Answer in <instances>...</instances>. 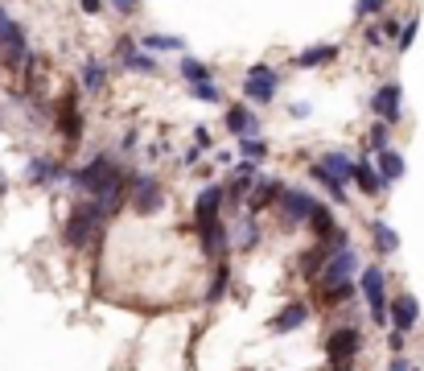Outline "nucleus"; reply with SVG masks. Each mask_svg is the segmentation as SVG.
I'll return each mask as SVG.
<instances>
[{"instance_id": "1", "label": "nucleus", "mask_w": 424, "mask_h": 371, "mask_svg": "<svg viewBox=\"0 0 424 371\" xmlns=\"http://www.w3.org/2000/svg\"><path fill=\"white\" fill-rule=\"evenodd\" d=\"M99 223H103V215H99V206H95V198H87L83 206H74V215L66 219V247H87V240H95V231H99Z\"/></svg>"}, {"instance_id": "2", "label": "nucleus", "mask_w": 424, "mask_h": 371, "mask_svg": "<svg viewBox=\"0 0 424 371\" xmlns=\"http://www.w3.org/2000/svg\"><path fill=\"white\" fill-rule=\"evenodd\" d=\"M354 272H358V252L346 244V247H338V252H330V256L322 260L313 285H317V289H330V285H338V281H351Z\"/></svg>"}, {"instance_id": "3", "label": "nucleus", "mask_w": 424, "mask_h": 371, "mask_svg": "<svg viewBox=\"0 0 424 371\" xmlns=\"http://www.w3.org/2000/svg\"><path fill=\"white\" fill-rule=\"evenodd\" d=\"M363 297L371 305V322L375 326H387V272L379 269V264L363 269Z\"/></svg>"}, {"instance_id": "4", "label": "nucleus", "mask_w": 424, "mask_h": 371, "mask_svg": "<svg viewBox=\"0 0 424 371\" xmlns=\"http://www.w3.org/2000/svg\"><path fill=\"white\" fill-rule=\"evenodd\" d=\"M363 351V330L358 326H338L330 338H326V359L334 367H351V359Z\"/></svg>"}, {"instance_id": "5", "label": "nucleus", "mask_w": 424, "mask_h": 371, "mask_svg": "<svg viewBox=\"0 0 424 371\" xmlns=\"http://www.w3.org/2000/svg\"><path fill=\"white\" fill-rule=\"evenodd\" d=\"M128 190H132V206H136L141 215H153V211L165 202V190H161V182H157L153 173H132V177H128Z\"/></svg>"}, {"instance_id": "6", "label": "nucleus", "mask_w": 424, "mask_h": 371, "mask_svg": "<svg viewBox=\"0 0 424 371\" xmlns=\"http://www.w3.org/2000/svg\"><path fill=\"white\" fill-rule=\"evenodd\" d=\"M281 91V74L272 71V66H252V71L243 74V95L252 99V103H268V99Z\"/></svg>"}, {"instance_id": "7", "label": "nucleus", "mask_w": 424, "mask_h": 371, "mask_svg": "<svg viewBox=\"0 0 424 371\" xmlns=\"http://www.w3.org/2000/svg\"><path fill=\"white\" fill-rule=\"evenodd\" d=\"M0 49H4V58L17 66V62H25L29 58V37H25V29L4 8H0Z\"/></svg>"}, {"instance_id": "8", "label": "nucleus", "mask_w": 424, "mask_h": 371, "mask_svg": "<svg viewBox=\"0 0 424 371\" xmlns=\"http://www.w3.org/2000/svg\"><path fill=\"white\" fill-rule=\"evenodd\" d=\"M276 211H281V219L288 227H297V223L309 219V211H313V198L305 190H293V186H284L281 194H276Z\"/></svg>"}, {"instance_id": "9", "label": "nucleus", "mask_w": 424, "mask_h": 371, "mask_svg": "<svg viewBox=\"0 0 424 371\" xmlns=\"http://www.w3.org/2000/svg\"><path fill=\"white\" fill-rule=\"evenodd\" d=\"M416 322H420V305L412 293H400L396 301H387V326L391 330L408 334V330H416Z\"/></svg>"}, {"instance_id": "10", "label": "nucleus", "mask_w": 424, "mask_h": 371, "mask_svg": "<svg viewBox=\"0 0 424 371\" xmlns=\"http://www.w3.org/2000/svg\"><path fill=\"white\" fill-rule=\"evenodd\" d=\"M371 107H375V116L383 124H396L404 116V91H400V83H383L375 91V99H371Z\"/></svg>"}, {"instance_id": "11", "label": "nucleus", "mask_w": 424, "mask_h": 371, "mask_svg": "<svg viewBox=\"0 0 424 371\" xmlns=\"http://www.w3.org/2000/svg\"><path fill=\"white\" fill-rule=\"evenodd\" d=\"M116 54H119V62H124L128 71H136V74H157V58H153V54H141L132 37H119V42H116Z\"/></svg>"}, {"instance_id": "12", "label": "nucleus", "mask_w": 424, "mask_h": 371, "mask_svg": "<svg viewBox=\"0 0 424 371\" xmlns=\"http://www.w3.org/2000/svg\"><path fill=\"white\" fill-rule=\"evenodd\" d=\"M194 223H198V235H202L206 256H218L223 247L231 244V235H227V227H223V219H218V215H211V219H194Z\"/></svg>"}, {"instance_id": "13", "label": "nucleus", "mask_w": 424, "mask_h": 371, "mask_svg": "<svg viewBox=\"0 0 424 371\" xmlns=\"http://www.w3.org/2000/svg\"><path fill=\"white\" fill-rule=\"evenodd\" d=\"M379 161H375V173H379V182L383 186H396L404 177V170H408V161H404V153H396V148H383V153H375Z\"/></svg>"}, {"instance_id": "14", "label": "nucleus", "mask_w": 424, "mask_h": 371, "mask_svg": "<svg viewBox=\"0 0 424 371\" xmlns=\"http://www.w3.org/2000/svg\"><path fill=\"white\" fill-rule=\"evenodd\" d=\"M309 314H313V310H309L305 301H293V305H284L281 314L272 318V330H276V334H293V330H301L309 322Z\"/></svg>"}, {"instance_id": "15", "label": "nucleus", "mask_w": 424, "mask_h": 371, "mask_svg": "<svg viewBox=\"0 0 424 371\" xmlns=\"http://www.w3.org/2000/svg\"><path fill=\"white\" fill-rule=\"evenodd\" d=\"M281 190H284V182H272V177H264V173H259V182L252 186V198H247V215H259L268 202H276Z\"/></svg>"}, {"instance_id": "16", "label": "nucleus", "mask_w": 424, "mask_h": 371, "mask_svg": "<svg viewBox=\"0 0 424 371\" xmlns=\"http://www.w3.org/2000/svg\"><path fill=\"white\" fill-rule=\"evenodd\" d=\"M223 202H227V186H206V190L198 194V202H194V219H211V215H218Z\"/></svg>"}, {"instance_id": "17", "label": "nucleus", "mask_w": 424, "mask_h": 371, "mask_svg": "<svg viewBox=\"0 0 424 371\" xmlns=\"http://www.w3.org/2000/svg\"><path fill=\"white\" fill-rule=\"evenodd\" d=\"M62 177H71V173L62 170L58 161H46V157L29 161V182H37V186H54V182H62Z\"/></svg>"}, {"instance_id": "18", "label": "nucleus", "mask_w": 424, "mask_h": 371, "mask_svg": "<svg viewBox=\"0 0 424 371\" xmlns=\"http://www.w3.org/2000/svg\"><path fill=\"white\" fill-rule=\"evenodd\" d=\"M351 182L358 186V190H363V194H371V198L383 190V182H379V173H375V165H371V161H354Z\"/></svg>"}, {"instance_id": "19", "label": "nucleus", "mask_w": 424, "mask_h": 371, "mask_svg": "<svg viewBox=\"0 0 424 371\" xmlns=\"http://www.w3.org/2000/svg\"><path fill=\"white\" fill-rule=\"evenodd\" d=\"M317 165H322V170L330 173V177H338L342 186L351 182V173H354V161H351V157H346V153H326V157H322Z\"/></svg>"}, {"instance_id": "20", "label": "nucleus", "mask_w": 424, "mask_h": 371, "mask_svg": "<svg viewBox=\"0 0 424 371\" xmlns=\"http://www.w3.org/2000/svg\"><path fill=\"white\" fill-rule=\"evenodd\" d=\"M227 289H231V264H227V260H218V269L211 272V289H206V301H211V305H218V301L227 297Z\"/></svg>"}, {"instance_id": "21", "label": "nucleus", "mask_w": 424, "mask_h": 371, "mask_svg": "<svg viewBox=\"0 0 424 371\" xmlns=\"http://www.w3.org/2000/svg\"><path fill=\"white\" fill-rule=\"evenodd\" d=\"M227 128H231L235 136H256V132H259V120L247 112V107H231V112H227Z\"/></svg>"}, {"instance_id": "22", "label": "nucleus", "mask_w": 424, "mask_h": 371, "mask_svg": "<svg viewBox=\"0 0 424 371\" xmlns=\"http://www.w3.org/2000/svg\"><path fill=\"white\" fill-rule=\"evenodd\" d=\"M182 78H186V87L211 83V66H206V62H198V58H182Z\"/></svg>"}, {"instance_id": "23", "label": "nucleus", "mask_w": 424, "mask_h": 371, "mask_svg": "<svg viewBox=\"0 0 424 371\" xmlns=\"http://www.w3.org/2000/svg\"><path fill=\"white\" fill-rule=\"evenodd\" d=\"M334 58H338V46L301 49V54H297V66H322V62H334Z\"/></svg>"}, {"instance_id": "24", "label": "nucleus", "mask_w": 424, "mask_h": 371, "mask_svg": "<svg viewBox=\"0 0 424 371\" xmlns=\"http://www.w3.org/2000/svg\"><path fill=\"white\" fill-rule=\"evenodd\" d=\"M313 177H317V186H322V190H326L334 202H346V186H342L338 177H330V173L322 170V165H313Z\"/></svg>"}, {"instance_id": "25", "label": "nucleus", "mask_w": 424, "mask_h": 371, "mask_svg": "<svg viewBox=\"0 0 424 371\" xmlns=\"http://www.w3.org/2000/svg\"><path fill=\"white\" fill-rule=\"evenodd\" d=\"M371 235H375V247L383 252V256H391V252L400 247V235H396L387 223H375V227H371Z\"/></svg>"}, {"instance_id": "26", "label": "nucleus", "mask_w": 424, "mask_h": 371, "mask_svg": "<svg viewBox=\"0 0 424 371\" xmlns=\"http://www.w3.org/2000/svg\"><path fill=\"white\" fill-rule=\"evenodd\" d=\"M231 177H235V190H252V186L259 182V165L256 161H239Z\"/></svg>"}, {"instance_id": "27", "label": "nucleus", "mask_w": 424, "mask_h": 371, "mask_svg": "<svg viewBox=\"0 0 424 371\" xmlns=\"http://www.w3.org/2000/svg\"><path fill=\"white\" fill-rule=\"evenodd\" d=\"M136 46H144L148 54H153V49H161V54H165V49H182L186 42H182V37H169V33H148V37L136 42Z\"/></svg>"}, {"instance_id": "28", "label": "nucleus", "mask_w": 424, "mask_h": 371, "mask_svg": "<svg viewBox=\"0 0 424 371\" xmlns=\"http://www.w3.org/2000/svg\"><path fill=\"white\" fill-rule=\"evenodd\" d=\"M239 153H243V161H264L268 157V145L259 136H239Z\"/></svg>"}, {"instance_id": "29", "label": "nucleus", "mask_w": 424, "mask_h": 371, "mask_svg": "<svg viewBox=\"0 0 424 371\" xmlns=\"http://www.w3.org/2000/svg\"><path fill=\"white\" fill-rule=\"evenodd\" d=\"M367 148H371V153H383V148H391V124L379 120L375 128H371V136H367Z\"/></svg>"}, {"instance_id": "30", "label": "nucleus", "mask_w": 424, "mask_h": 371, "mask_svg": "<svg viewBox=\"0 0 424 371\" xmlns=\"http://www.w3.org/2000/svg\"><path fill=\"white\" fill-rule=\"evenodd\" d=\"M256 244H259V227L252 223V215H247V219L239 223V231H235V247L247 252V247H256Z\"/></svg>"}, {"instance_id": "31", "label": "nucleus", "mask_w": 424, "mask_h": 371, "mask_svg": "<svg viewBox=\"0 0 424 371\" xmlns=\"http://www.w3.org/2000/svg\"><path fill=\"white\" fill-rule=\"evenodd\" d=\"M322 297L330 301V305H342V301H354V281H338L330 289H322Z\"/></svg>"}, {"instance_id": "32", "label": "nucleus", "mask_w": 424, "mask_h": 371, "mask_svg": "<svg viewBox=\"0 0 424 371\" xmlns=\"http://www.w3.org/2000/svg\"><path fill=\"white\" fill-rule=\"evenodd\" d=\"M103 78H107V66H103V62H87V66H83V87H87V91H99Z\"/></svg>"}, {"instance_id": "33", "label": "nucleus", "mask_w": 424, "mask_h": 371, "mask_svg": "<svg viewBox=\"0 0 424 371\" xmlns=\"http://www.w3.org/2000/svg\"><path fill=\"white\" fill-rule=\"evenodd\" d=\"M416 29H420V21H416V17L400 25V37H396V49H400V54H408V49H412V42H416Z\"/></svg>"}, {"instance_id": "34", "label": "nucleus", "mask_w": 424, "mask_h": 371, "mask_svg": "<svg viewBox=\"0 0 424 371\" xmlns=\"http://www.w3.org/2000/svg\"><path fill=\"white\" fill-rule=\"evenodd\" d=\"M189 95L202 99V103H218L223 99V87L218 83H198V87H189Z\"/></svg>"}, {"instance_id": "35", "label": "nucleus", "mask_w": 424, "mask_h": 371, "mask_svg": "<svg viewBox=\"0 0 424 371\" xmlns=\"http://www.w3.org/2000/svg\"><path fill=\"white\" fill-rule=\"evenodd\" d=\"M383 8H387V0H358V4H354V17L367 21V17H379Z\"/></svg>"}, {"instance_id": "36", "label": "nucleus", "mask_w": 424, "mask_h": 371, "mask_svg": "<svg viewBox=\"0 0 424 371\" xmlns=\"http://www.w3.org/2000/svg\"><path fill=\"white\" fill-rule=\"evenodd\" d=\"M62 132H66V136H78V112H74V103H66V112H62Z\"/></svg>"}, {"instance_id": "37", "label": "nucleus", "mask_w": 424, "mask_h": 371, "mask_svg": "<svg viewBox=\"0 0 424 371\" xmlns=\"http://www.w3.org/2000/svg\"><path fill=\"white\" fill-rule=\"evenodd\" d=\"M112 4H116V13H124V17H132L141 8V0H112Z\"/></svg>"}, {"instance_id": "38", "label": "nucleus", "mask_w": 424, "mask_h": 371, "mask_svg": "<svg viewBox=\"0 0 424 371\" xmlns=\"http://www.w3.org/2000/svg\"><path fill=\"white\" fill-rule=\"evenodd\" d=\"M387 371H420V367H416V363H408V359H404V355H396V359H391V363H387Z\"/></svg>"}, {"instance_id": "39", "label": "nucleus", "mask_w": 424, "mask_h": 371, "mask_svg": "<svg viewBox=\"0 0 424 371\" xmlns=\"http://www.w3.org/2000/svg\"><path fill=\"white\" fill-rule=\"evenodd\" d=\"M387 346H391V355H400V351H404V334H400V330L387 334Z\"/></svg>"}, {"instance_id": "40", "label": "nucleus", "mask_w": 424, "mask_h": 371, "mask_svg": "<svg viewBox=\"0 0 424 371\" xmlns=\"http://www.w3.org/2000/svg\"><path fill=\"white\" fill-rule=\"evenodd\" d=\"M78 4H83V13H87V17H95V13L103 8V0H78Z\"/></svg>"}, {"instance_id": "41", "label": "nucleus", "mask_w": 424, "mask_h": 371, "mask_svg": "<svg viewBox=\"0 0 424 371\" xmlns=\"http://www.w3.org/2000/svg\"><path fill=\"white\" fill-rule=\"evenodd\" d=\"M383 42V29H367V46H379Z\"/></svg>"}, {"instance_id": "42", "label": "nucleus", "mask_w": 424, "mask_h": 371, "mask_svg": "<svg viewBox=\"0 0 424 371\" xmlns=\"http://www.w3.org/2000/svg\"><path fill=\"white\" fill-rule=\"evenodd\" d=\"M4 190H8V182H4V173H0V198H4Z\"/></svg>"}]
</instances>
